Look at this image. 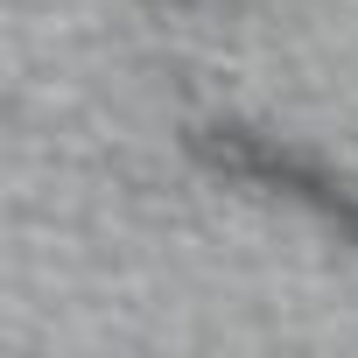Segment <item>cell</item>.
Instances as JSON below:
<instances>
[{"mask_svg":"<svg viewBox=\"0 0 358 358\" xmlns=\"http://www.w3.org/2000/svg\"><path fill=\"white\" fill-rule=\"evenodd\" d=\"M197 155L211 169H225V176H246V183H267L274 197L309 204L344 246H358V204H351V190L337 183V176H323L316 162H302L295 148H274V141H260L246 127H204L197 134Z\"/></svg>","mask_w":358,"mask_h":358,"instance_id":"obj_1","label":"cell"}]
</instances>
